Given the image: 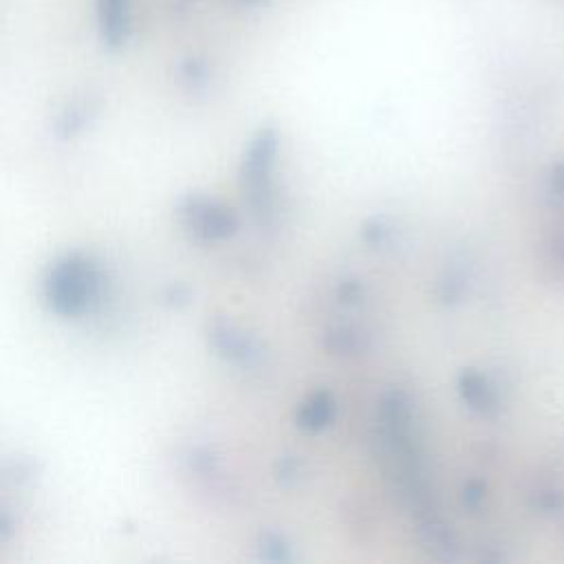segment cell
Masks as SVG:
<instances>
[{
  "instance_id": "obj_1",
  "label": "cell",
  "mask_w": 564,
  "mask_h": 564,
  "mask_svg": "<svg viewBox=\"0 0 564 564\" xmlns=\"http://www.w3.org/2000/svg\"><path fill=\"white\" fill-rule=\"evenodd\" d=\"M95 293V275L88 262L66 258L51 269L46 295L51 306L62 315H75L86 308Z\"/></svg>"
}]
</instances>
